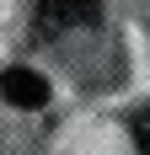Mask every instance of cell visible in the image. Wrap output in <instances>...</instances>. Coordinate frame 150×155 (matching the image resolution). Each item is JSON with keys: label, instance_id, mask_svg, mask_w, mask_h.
Instances as JSON below:
<instances>
[{"label": "cell", "instance_id": "1", "mask_svg": "<svg viewBox=\"0 0 150 155\" xmlns=\"http://www.w3.org/2000/svg\"><path fill=\"white\" fill-rule=\"evenodd\" d=\"M0 96L11 102V107H22V112H38V107H48V80L38 75V70H5L0 75Z\"/></svg>", "mask_w": 150, "mask_h": 155}, {"label": "cell", "instance_id": "2", "mask_svg": "<svg viewBox=\"0 0 150 155\" xmlns=\"http://www.w3.org/2000/svg\"><path fill=\"white\" fill-rule=\"evenodd\" d=\"M102 16V0H38V21L48 32H64V27H91Z\"/></svg>", "mask_w": 150, "mask_h": 155}]
</instances>
